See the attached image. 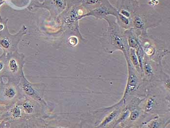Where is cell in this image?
Returning <instances> with one entry per match:
<instances>
[{
	"instance_id": "cell-13",
	"label": "cell",
	"mask_w": 170,
	"mask_h": 128,
	"mask_svg": "<svg viewBox=\"0 0 170 128\" xmlns=\"http://www.w3.org/2000/svg\"><path fill=\"white\" fill-rule=\"evenodd\" d=\"M129 45L132 47H136L137 46V43L133 37H130L129 39Z\"/></svg>"
},
{
	"instance_id": "cell-18",
	"label": "cell",
	"mask_w": 170,
	"mask_h": 128,
	"mask_svg": "<svg viewBox=\"0 0 170 128\" xmlns=\"http://www.w3.org/2000/svg\"><path fill=\"white\" fill-rule=\"evenodd\" d=\"M99 0H86V4L88 5H94L96 4Z\"/></svg>"
},
{
	"instance_id": "cell-21",
	"label": "cell",
	"mask_w": 170,
	"mask_h": 128,
	"mask_svg": "<svg viewBox=\"0 0 170 128\" xmlns=\"http://www.w3.org/2000/svg\"><path fill=\"white\" fill-rule=\"evenodd\" d=\"M5 67V63H4L2 61H0V73L4 70Z\"/></svg>"
},
{
	"instance_id": "cell-11",
	"label": "cell",
	"mask_w": 170,
	"mask_h": 128,
	"mask_svg": "<svg viewBox=\"0 0 170 128\" xmlns=\"http://www.w3.org/2000/svg\"><path fill=\"white\" fill-rule=\"evenodd\" d=\"M137 55L138 57V60L140 61V64H141V67L142 66V60H143V58H144V53H143V50L141 47H139L137 50Z\"/></svg>"
},
{
	"instance_id": "cell-9",
	"label": "cell",
	"mask_w": 170,
	"mask_h": 128,
	"mask_svg": "<svg viewBox=\"0 0 170 128\" xmlns=\"http://www.w3.org/2000/svg\"><path fill=\"white\" fill-rule=\"evenodd\" d=\"M117 112H113L110 115L108 116V117H107L106 119H105V120L104 121L103 124H102V125L105 126L108 124V123H109L115 117H116V115H117Z\"/></svg>"
},
{
	"instance_id": "cell-10",
	"label": "cell",
	"mask_w": 170,
	"mask_h": 128,
	"mask_svg": "<svg viewBox=\"0 0 170 128\" xmlns=\"http://www.w3.org/2000/svg\"><path fill=\"white\" fill-rule=\"evenodd\" d=\"M114 41L115 44H116L118 47L120 48H124L123 41L120 37L119 36H115Z\"/></svg>"
},
{
	"instance_id": "cell-4",
	"label": "cell",
	"mask_w": 170,
	"mask_h": 128,
	"mask_svg": "<svg viewBox=\"0 0 170 128\" xmlns=\"http://www.w3.org/2000/svg\"><path fill=\"white\" fill-rule=\"evenodd\" d=\"M137 84V79L133 72L130 71L128 77V84L126 89V94L132 91L136 87Z\"/></svg>"
},
{
	"instance_id": "cell-5",
	"label": "cell",
	"mask_w": 170,
	"mask_h": 128,
	"mask_svg": "<svg viewBox=\"0 0 170 128\" xmlns=\"http://www.w3.org/2000/svg\"><path fill=\"white\" fill-rule=\"evenodd\" d=\"M21 108L19 105H16L14 106L13 108L10 109V114L12 118L14 119L19 118L22 115V111Z\"/></svg>"
},
{
	"instance_id": "cell-6",
	"label": "cell",
	"mask_w": 170,
	"mask_h": 128,
	"mask_svg": "<svg viewBox=\"0 0 170 128\" xmlns=\"http://www.w3.org/2000/svg\"><path fill=\"white\" fill-rule=\"evenodd\" d=\"M22 107L23 110L27 114H31L34 112V108L33 104L29 101H26L23 103Z\"/></svg>"
},
{
	"instance_id": "cell-26",
	"label": "cell",
	"mask_w": 170,
	"mask_h": 128,
	"mask_svg": "<svg viewBox=\"0 0 170 128\" xmlns=\"http://www.w3.org/2000/svg\"><path fill=\"white\" fill-rule=\"evenodd\" d=\"M2 115V112L1 111H0V118H1V117Z\"/></svg>"
},
{
	"instance_id": "cell-24",
	"label": "cell",
	"mask_w": 170,
	"mask_h": 128,
	"mask_svg": "<svg viewBox=\"0 0 170 128\" xmlns=\"http://www.w3.org/2000/svg\"><path fill=\"white\" fill-rule=\"evenodd\" d=\"M5 1L6 0H0V7L5 2Z\"/></svg>"
},
{
	"instance_id": "cell-8",
	"label": "cell",
	"mask_w": 170,
	"mask_h": 128,
	"mask_svg": "<svg viewBox=\"0 0 170 128\" xmlns=\"http://www.w3.org/2000/svg\"><path fill=\"white\" fill-rule=\"evenodd\" d=\"M134 24L138 28H142L144 26V23L142 20L139 17H136L134 20Z\"/></svg>"
},
{
	"instance_id": "cell-25",
	"label": "cell",
	"mask_w": 170,
	"mask_h": 128,
	"mask_svg": "<svg viewBox=\"0 0 170 128\" xmlns=\"http://www.w3.org/2000/svg\"><path fill=\"white\" fill-rule=\"evenodd\" d=\"M4 28V24H0V31L3 30V29Z\"/></svg>"
},
{
	"instance_id": "cell-20",
	"label": "cell",
	"mask_w": 170,
	"mask_h": 128,
	"mask_svg": "<svg viewBox=\"0 0 170 128\" xmlns=\"http://www.w3.org/2000/svg\"><path fill=\"white\" fill-rule=\"evenodd\" d=\"M53 1H55L56 5L58 7L61 8V7L63 6V3H62V2L61 1V0H53Z\"/></svg>"
},
{
	"instance_id": "cell-15",
	"label": "cell",
	"mask_w": 170,
	"mask_h": 128,
	"mask_svg": "<svg viewBox=\"0 0 170 128\" xmlns=\"http://www.w3.org/2000/svg\"><path fill=\"white\" fill-rule=\"evenodd\" d=\"M145 71L146 72L147 74H151L152 73V68L149 64H145L144 65Z\"/></svg>"
},
{
	"instance_id": "cell-2",
	"label": "cell",
	"mask_w": 170,
	"mask_h": 128,
	"mask_svg": "<svg viewBox=\"0 0 170 128\" xmlns=\"http://www.w3.org/2000/svg\"><path fill=\"white\" fill-rule=\"evenodd\" d=\"M22 67L20 63L15 58H10L7 63L8 71L12 75H16L19 71H22Z\"/></svg>"
},
{
	"instance_id": "cell-17",
	"label": "cell",
	"mask_w": 170,
	"mask_h": 128,
	"mask_svg": "<svg viewBox=\"0 0 170 128\" xmlns=\"http://www.w3.org/2000/svg\"><path fill=\"white\" fill-rule=\"evenodd\" d=\"M120 19H121L122 22H123L124 23L126 24H128L129 23V20L127 18H126V17L122 15H120Z\"/></svg>"
},
{
	"instance_id": "cell-1",
	"label": "cell",
	"mask_w": 170,
	"mask_h": 128,
	"mask_svg": "<svg viewBox=\"0 0 170 128\" xmlns=\"http://www.w3.org/2000/svg\"><path fill=\"white\" fill-rule=\"evenodd\" d=\"M22 78H21V86L22 89L27 95H29L33 98L35 100L38 101L40 102L44 103L41 94L39 93V90L37 89L36 86L33 84L31 83L27 80L22 72Z\"/></svg>"
},
{
	"instance_id": "cell-16",
	"label": "cell",
	"mask_w": 170,
	"mask_h": 128,
	"mask_svg": "<svg viewBox=\"0 0 170 128\" xmlns=\"http://www.w3.org/2000/svg\"><path fill=\"white\" fill-rule=\"evenodd\" d=\"M139 115V113L137 111H135L132 112L131 115V119L132 120H135L138 117Z\"/></svg>"
},
{
	"instance_id": "cell-23",
	"label": "cell",
	"mask_w": 170,
	"mask_h": 128,
	"mask_svg": "<svg viewBox=\"0 0 170 128\" xmlns=\"http://www.w3.org/2000/svg\"><path fill=\"white\" fill-rule=\"evenodd\" d=\"M153 125V126L152 127H154V128H157V127H159V123H157V122H155Z\"/></svg>"
},
{
	"instance_id": "cell-12",
	"label": "cell",
	"mask_w": 170,
	"mask_h": 128,
	"mask_svg": "<svg viewBox=\"0 0 170 128\" xmlns=\"http://www.w3.org/2000/svg\"><path fill=\"white\" fill-rule=\"evenodd\" d=\"M131 57L132 61H133L134 64L135 65V66H137L138 65V61L137 55L135 53L134 50H131Z\"/></svg>"
},
{
	"instance_id": "cell-7",
	"label": "cell",
	"mask_w": 170,
	"mask_h": 128,
	"mask_svg": "<svg viewBox=\"0 0 170 128\" xmlns=\"http://www.w3.org/2000/svg\"><path fill=\"white\" fill-rule=\"evenodd\" d=\"M108 11H107V9H105L104 8H98L94 11H93L91 12V13L86 14L83 17L88 15L102 16L108 14Z\"/></svg>"
},
{
	"instance_id": "cell-22",
	"label": "cell",
	"mask_w": 170,
	"mask_h": 128,
	"mask_svg": "<svg viewBox=\"0 0 170 128\" xmlns=\"http://www.w3.org/2000/svg\"><path fill=\"white\" fill-rule=\"evenodd\" d=\"M122 14H123V15L125 17H126L130 16L129 13L128 12H127V11H126V10H122Z\"/></svg>"
},
{
	"instance_id": "cell-19",
	"label": "cell",
	"mask_w": 170,
	"mask_h": 128,
	"mask_svg": "<svg viewBox=\"0 0 170 128\" xmlns=\"http://www.w3.org/2000/svg\"><path fill=\"white\" fill-rule=\"evenodd\" d=\"M77 39H74V40H73V37H71V38L70 39V43L71 45H75L77 44Z\"/></svg>"
},
{
	"instance_id": "cell-14",
	"label": "cell",
	"mask_w": 170,
	"mask_h": 128,
	"mask_svg": "<svg viewBox=\"0 0 170 128\" xmlns=\"http://www.w3.org/2000/svg\"><path fill=\"white\" fill-rule=\"evenodd\" d=\"M154 103V100L152 98H151L149 99L148 102V104H147V108L146 110L147 111L151 110V109L152 108L153 105Z\"/></svg>"
},
{
	"instance_id": "cell-3",
	"label": "cell",
	"mask_w": 170,
	"mask_h": 128,
	"mask_svg": "<svg viewBox=\"0 0 170 128\" xmlns=\"http://www.w3.org/2000/svg\"><path fill=\"white\" fill-rule=\"evenodd\" d=\"M17 94L16 89L15 87L9 85L5 87L3 91L4 98L7 100H12L15 98Z\"/></svg>"
}]
</instances>
